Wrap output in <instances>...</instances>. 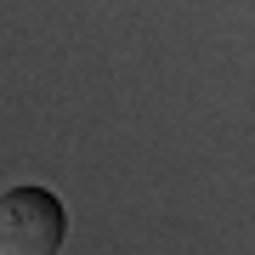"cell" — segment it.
I'll return each mask as SVG.
<instances>
[{
	"mask_svg": "<svg viewBox=\"0 0 255 255\" xmlns=\"http://www.w3.org/2000/svg\"><path fill=\"white\" fill-rule=\"evenodd\" d=\"M68 244V204L51 187H6L0 199V255H63Z\"/></svg>",
	"mask_w": 255,
	"mask_h": 255,
	"instance_id": "cell-1",
	"label": "cell"
}]
</instances>
